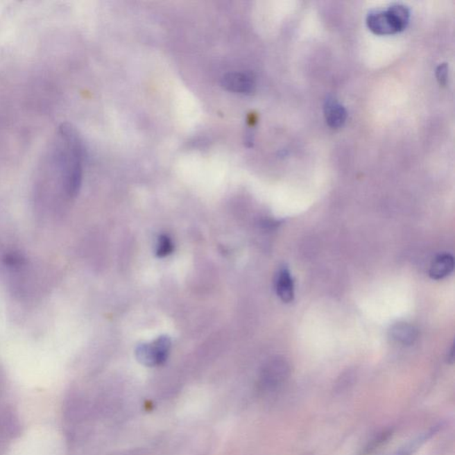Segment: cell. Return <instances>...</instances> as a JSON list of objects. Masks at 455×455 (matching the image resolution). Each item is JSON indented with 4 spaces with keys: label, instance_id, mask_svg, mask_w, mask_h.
<instances>
[{
    "label": "cell",
    "instance_id": "7c38bea8",
    "mask_svg": "<svg viewBox=\"0 0 455 455\" xmlns=\"http://www.w3.org/2000/svg\"><path fill=\"white\" fill-rule=\"evenodd\" d=\"M437 78L439 84L445 85L447 82L448 67L447 63H442L437 69Z\"/></svg>",
    "mask_w": 455,
    "mask_h": 455
},
{
    "label": "cell",
    "instance_id": "7a4b0ae2",
    "mask_svg": "<svg viewBox=\"0 0 455 455\" xmlns=\"http://www.w3.org/2000/svg\"><path fill=\"white\" fill-rule=\"evenodd\" d=\"M410 20V11L406 6L395 4L387 10H372L366 17L369 30L379 36H386L403 31Z\"/></svg>",
    "mask_w": 455,
    "mask_h": 455
},
{
    "label": "cell",
    "instance_id": "6da1fadb",
    "mask_svg": "<svg viewBox=\"0 0 455 455\" xmlns=\"http://www.w3.org/2000/svg\"><path fill=\"white\" fill-rule=\"evenodd\" d=\"M84 156L83 144L77 130L71 125L62 124L58 129L53 157L69 197H76L80 191L83 178Z\"/></svg>",
    "mask_w": 455,
    "mask_h": 455
},
{
    "label": "cell",
    "instance_id": "8992f818",
    "mask_svg": "<svg viewBox=\"0 0 455 455\" xmlns=\"http://www.w3.org/2000/svg\"><path fill=\"white\" fill-rule=\"evenodd\" d=\"M325 121L332 128L343 126L347 119V112L333 97H328L324 105Z\"/></svg>",
    "mask_w": 455,
    "mask_h": 455
},
{
    "label": "cell",
    "instance_id": "5b68a950",
    "mask_svg": "<svg viewBox=\"0 0 455 455\" xmlns=\"http://www.w3.org/2000/svg\"><path fill=\"white\" fill-rule=\"evenodd\" d=\"M290 375L289 365L283 359H276L266 368L264 376V385L268 390L280 388Z\"/></svg>",
    "mask_w": 455,
    "mask_h": 455
},
{
    "label": "cell",
    "instance_id": "277c9868",
    "mask_svg": "<svg viewBox=\"0 0 455 455\" xmlns=\"http://www.w3.org/2000/svg\"><path fill=\"white\" fill-rule=\"evenodd\" d=\"M221 85L224 89L240 94H251L256 87L255 76L248 72H230L224 75Z\"/></svg>",
    "mask_w": 455,
    "mask_h": 455
},
{
    "label": "cell",
    "instance_id": "3957f363",
    "mask_svg": "<svg viewBox=\"0 0 455 455\" xmlns=\"http://www.w3.org/2000/svg\"><path fill=\"white\" fill-rule=\"evenodd\" d=\"M171 350V340L163 336L151 343H142L135 350L138 362L148 368H154L165 364Z\"/></svg>",
    "mask_w": 455,
    "mask_h": 455
},
{
    "label": "cell",
    "instance_id": "52a82bcc",
    "mask_svg": "<svg viewBox=\"0 0 455 455\" xmlns=\"http://www.w3.org/2000/svg\"><path fill=\"white\" fill-rule=\"evenodd\" d=\"M276 292L281 301L286 303L293 302L295 297V284L290 271L286 267H282L277 274Z\"/></svg>",
    "mask_w": 455,
    "mask_h": 455
},
{
    "label": "cell",
    "instance_id": "ba28073f",
    "mask_svg": "<svg viewBox=\"0 0 455 455\" xmlns=\"http://www.w3.org/2000/svg\"><path fill=\"white\" fill-rule=\"evenodd\" d=\"M454 268V259L449 254H441L435 258L429 268V276L433 280H439L447 277Z\"/></svg>",
    "mask_w": 455,
    "mask_h": 455
},
{
    "label": "cell",
    "instance_id": "9c48e42d",
    "mask_svg": "<svg viewBox=\"0 0 455 455\" xmlns=\"http://www.w3.org/2000/svg\"><path fill=\"white\" fill-rule=\"evenodd\" d=\"M439 429H440V426L432 427L428 431L422 433L419 437L410 441L409 443L404 445V447H400V449L397 450L391 455H413L426 441H428L433 436L436 435V433L438 432Z\"/></svg>",
    "mask_w": 455,
    "mask_h": 455
},
{
    "label": "cell",
    "instance_id": "8fae6325",
    "mask_svg": "<svg viewBox=\"0 0 455 455\" xmlns=\"http://www.w3.org/2000/svg\"><path fill=\"white\" fill-rule=\"evenodd\" d=\"M173 250V244L169 236L161 235L159 237L157 243L156 255L159 257H166V256L172 254Z\"/></svg>",
    "mask_w": 455,
    "mask_h": 455
},
{
    "label": "cell",
    "instance_id": "30bf717a",
    "mask_svg": "<svg viewBox=\"0 0 455 455\" xmlns=\"http://www.w3.org/2000/svg\"><path fill=\"white\" fill-rule=\"evenodd\" d=\"M391 336L398 343L404 344V345H411L416 340L417 331L413 325L400 323L394 325L391 329Z\"/></svg>",
    "mask_w": 455,
    "mask_h": 455
}]
</instances>
